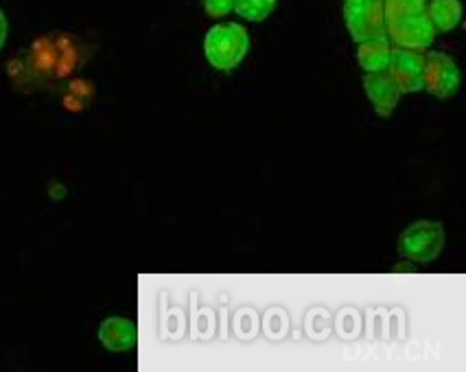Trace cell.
Returning a JSON list of instances; mask_svg holds the SVG:
<instances>
[{
    "instance_id": "obj_6",
    "label": "cell",
    "mask_w": 466,
    "mask_h": 372,
    "mask_svg": "<svg viewBox=\"0 0 466 372\" xmlns=\"http://www.w3.org/2000/svg\"><path fill=\"white\" fill-rule=\"evenodd\" d=\"M422 88L436 99H451L460 88V68L453 57L441 51H431L430 55H425Z\"/></svg>"
},
{
    "instance_id": "obj_10",
    "label": "cell",
    "mask_w": 466,
    "mask_h": 372,
    "mask_svg": "<svg viewBox=\"0 0 466 372\" xmlns=\"http://www.w3.org/2000/svg\"><path fill=\"white\" fill-rule=\"evenodd\" d=\"M390 53H392V46H390L388 35L370 37L357 46V62L366 73H383L388 68Z\"/></svg>"
},
{
    "instance_id": "obj_11",
    "label": "cell",
    "mask_w": 466,
    "mask_h": 372,
    "mask_svg": "<svg viewBox=\"0 0 466 372\" xmlns=\"http://www.w3.org/2000/svg\"><path fill=\"white\" fill-rule=\"evenodd\" d=\"M427 15L433 29L449 34L462 20V3L460 0H427Z\"/></svg>"
},
{
    "instance_id": "obj_4",
    "label": "cell",
    "mask_w": 466,
    "mask_h": 372,
    "mask_svg": "<svg viewBox=\"0 0 466 372\" xmlns=\"http://www.w3.org/2000/svg\"><path fill=\"white\" fill-rule=\"evenodd\" d=\"M444 241L442 224L431 219H419L403 230L399 239V255L410 263H430L441 256Z\"/></svg>"
},
{
    "instance_id": "obj_7",
    "label": "cell",
    "mask_w": 466,
    "mask_h": 372,
    "mask_svg": "<svg viewBox=\"0 0 466 372\" xmlns=\"http://www.w3.org/2000/svg\"><path fill=\"white\" fill-rule=\"evenodd\" d=\"M422 70H425V55L411 48H392L386 73L399 85L400 93H419L422 90Z\"/></svg>"
},
{
    "instance_id": "obj_1",
    "label": "cell",
    "mask_w": 466,
    "mask_h": 372,
    "mask_svg": "<svg viewBox=\"0 0 466 372\" xmlns=\"http://www.w3.org/2000/svg\"><path fill=\"white\" fill-rule=\"evenodd\" d=\"M81 64V45L77 37L66 34L46 35L35 40L20 57V66L35 85L68 77Z\"/></svg>"
},
{
    "instance_id": "obj_13",
    "label": "cell",
    "mask_w": 466,
    "mask_h": 372,
    "mask_svg": "<svg viewBox=\"0 0 466 372\" xmlns=\"http://www.w3.org/2000/svg\"><path fill=\"white\" fill-rule=\"evenodd\" d=\"M204 9L210 18H221L232 12V0H204Z\"/></svg>"
},
{
    "instance_id": "obj_15",
    "label": "cell",
    "mask_w": 466,
    "mask_h": 372,
    "mask_svg": "<svg viewBox=\"0 0 466 372\" xmlns=\"http://www.w3.org/2000/svg\"><path fill=\"white\" fill-rule=\"evenodd\" d=\"M392 272H414V266H394Z\"/></svg>"
},
{
    "instance_id": "obj_2",
    "label": "cell",
    "mask_w": 466,
    "mask_h": 372,
    "mask_svg": "<svg viewBox=\"0 0 466 372\" xmlns=\"http://www.w3.org/2000/svg\"><path fill=\"white\" fill-rule=\"evenodd\" d=\"M383 23L388 40L411 51L430 48L438 34L427 15V0H383Z\"/></svg>"
},
{
    "instance_id": "obj_9",
    "label": "cell",
    "mask_w": 466,
    "mask_h": 372,
    "mask_svg": "<svg viewBox=\"0 0 466 372\" xmlns=\"http://www.w3.org/2000/svg\"><path fill=\"white\" fill-rule=\"evenodd\" d=\"M99 339L103 347L112 353H123V350L137 347V325L127 317H107L99 328Z\"/></svg>"
},
{
    "instance_id": "obj_8",
    "label": "cell",
    "mask_w": 466,
    "mask_h": 372,
    "mask_svg": "<svg viewBox=\"0 0 466 372\" xmlns=\"http://www.w3.org/2000/svg\"><path fill=\"white\" fill-rule=\"evenodd\" d=\"M364 90L370 104L375 106L377 115L383 118L392 116L400 101V95H403L386 70L383 73H368L364 77Z\"/></svg>"
},
{
    "instance_id": "obj_5",
    "label": "cell",
    "mask_w": 466,
    "mask_h": 372,
    "mask_svg": "<svg viewBox=\"0 0 466 372\" xmlns=\"http://www.w3.org/2000/svg\"><path fill=\"white\" fill-rule=\"evenodd\" d=\"M344 23L357 45L370 37L386 35L383 0H344Z\"/></svg>"
},
{
    "instance_id": "obj_14",
    "label": "cell",
    "mask_w": 466,
    "mask_h": 372,
    "mask_svg": "<svg viewBox=\"0 0 466 372\" xmlns=\"http://www.w3.org/2000/svg\"><path fill=\"white\" fill-rule=\"evenodd\" d=\"M7 34H9L7 18H5L3 9H0V48H3V46H5V42H7Z\"/></svg>"
},
{
    "instance_id": "obj_3",
    "label": "cell",
    "mask_w": 466,
    "mask_h": 372,
    "mask_svg": "<svg viewBox=\"0 0 466 372\" xmlns=\"http://www.w3.org/2000/svg\"><path fill=\"white\" fill-rule=\"evenodd\" d=\"M250 51V35L246 26L237 23L210 26L204 37V55L217 70H232L246 59Z\"/></svg>"
},
{
    "instance_id": "obj_12",
    "label": "cell",
    "mask_w": 466,
    "mask_h": 372,
    "mask_svg": "<svg viewBox=\"0 0 466 372\" xmlns=\"http://www.w3.org/2000/svg\"><path fill=\"white\" fill-rule=\"evenodd\" d=\"M279 0H232V12H237L243 20L263 23L276 9Z\"/></svg>"
}]
</instances>
